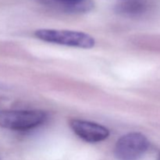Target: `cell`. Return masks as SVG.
<instances>
[{"mask_svg":"<svg viewBox=\"0 0 160 160\" xmlns=\"http://www.w3.org/2000/svg\"><path fill=\"white\" fill-rule=\"evenodd\" d=\"M149 147V142L144 134L138 132L122 136L117 142L114 154L118 160H139Z\"/></svg>","mask_w":160,"mask_h":160,"instance_id":"cell-3","label":"cell"},{"mask_svg":"<svg viewBox=\"0 0 160 160\" xmlns=\"http://www.w3.org/2000/svg\"><path fill=\"white\" fill-rule=\"evenodd\" d=\"M70 126L78 137L90 143L102 142L109 136V129L94 122L73 119L70 120Z\"/></svg>","mask_w":160,"mask_h":160,"instance_id":"cell-4","label":"cell"},{"mask_svg":"<svg viewBox=\"0 0 160 160\" xmlns=\"http://www.w3.org/2000/svg\"><path fill=\"white\" fill-rule=\"evenodd\" d=\"M147 9V3L141 0H127L120 2L116 7L117 12L125 17H138L145 13Z\"/></svg>","mask_w":160,"mask_h":160,"instance_id":"cell-6","label":"cell"},{"mask_svg":"<svg viewBox=\"0 0 160 160\" xmlns=\"http://www.w3.org/2000/svg\"><path fill=\"white\" fill-rule=\"evenodd\" d=\"M58 9L72 13H82L92 10L94 7L92 0H45Z\"/></svg>","mask_w":160,"mask_h":160,"instance_id":"cell-5","label":"cell"},{"mask_svg":"<svg viewBox=\"0 0 160 160\" xmlns=\"http://www.w3.org/2000/svg\"><path fill=\"white\" fill-rule=\"evenodd\" d=\"M37 38L44 42L81 48H92L95 41L92 36L80 31L68 30L39 29L34 32Z\"/></svg>","mask_w":160,"mask_h":160,"instance_id":"cell-1","label":"cell"},{"mask_svg":"<svg viewBox=\"0 0 160 160\" xmlns=\"http://www.w3.org/2000/svg\"><path fill=\"white\" fill-rule=\"evenodd\" d=\"M47 115L42 110H2L0 127L12 131H28L40 126Z\"/></svg>","mask_w":160,"mask_h":160,"instance_id":"cell-2","label":"cell"},{"mask_svg":"<svg viewBox=\"0 0 160 160\" xmlns=\"http://www.w3.org/2000/svg\"><path fill=\"white\" fill-rule=\"evenodd\" d=\"M157 160H160V154L159 155V156H158V159H157Z\"/></svg>","mask_w":160,"mask_h":160,"instance_id":"cell-7","label":"cell"}]
</instances>
